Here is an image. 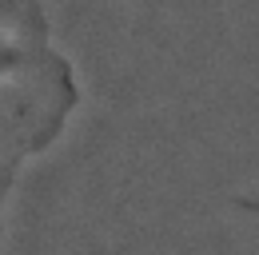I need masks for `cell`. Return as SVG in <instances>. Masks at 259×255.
Returning a JSON list of instances; mask_svg holds the SVG:
<instances>
[{
    "label": "cell",
    "mask_w": 259,
    "mask_h": 255,
    "mask_svg": "<svg viewBox=\"0 0 259 255\" xmlns=\"http://www.w3.org/2000/svg\"><path fill=\"white\" fill-rule=\"evenodd\" d=\"M80 104L76 68L52 36L44 0H0V255L8 207Z\"/></svg>",
    "instance_id": "1"
}]
</instances>
